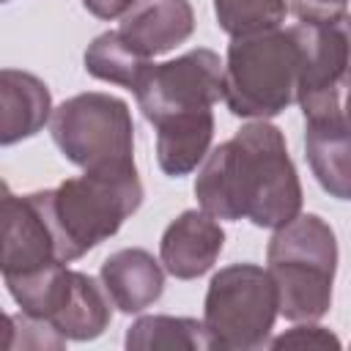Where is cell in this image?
I'll return each mask as SVG.
<instances>
[{"mask_svg": "<svg viewBox=\"0 0 351 351\" xmlns=\"http://www.w3.org/2000/svg\"><path fill=\"white\" fill-rule=\"evenodd\" d=\"M85 71L101 82H112L121 88L134 90L143 74L151 66V58H145L140 49H134L118 30H107L96 36L85 49Z\"/></svg>", "mask_w": 351, "mask_h": 351, "instance_id": "cell-17", "label": "cell"}, {"mask_svg": "<svg viewBox=\"0 0 351 351\" xmlns=\"http://www.w3.org/2000/svg\"><path fill=\"white\" fill-rule=\"evenodd\" d=\"M195 30L189 0H134L121 14L118 33L145 58L165 55L184 44Z\"/></svg>", "mask_w": 351, "mask_h": 351, "instance_id": "cell-10", "label": "cell"}, {"mask_svg": "<svg viewBox=\"0 0 351 351\" xmlns=\"http://www.w3.org/2000/svg\"><path fill=\"white\" fill-rule=\"evenodd\" d=\"M38 200L52 228L58 258L71 263L118 233L140 208L143 184L134 162L93 167L77 178H66L55 189H41Z\"/></svg>", "mask_w": 351, "mask_h": 351, "instance_id": "cell-2", "label": "cell"}, {"mask_svg": "<svg viewBox=\"0 0 351 351\" xmlns=\"http://www.w3.org/2000/svg\"><path fill=\"white\" fill-rule=\"evenodd\" d=\"M274 318L277 291L263 266L230 263L211 277L203 304V329L211 348H261L269 340Z\"/></svg>", "mask_w": 351, "mask_h": 351, "instance_id": "cell-5", "label": "cell"}, {"mask_svg": "<svg viewBox=\"0 0 351 351\" xmlns=\"http://www.w3.org/2000/svg\"><path fill=\"white\" fill-rule=\"evenodd\" d=\"M266 271L277 291V315L304 324L326 315L337 271V239L318 214H296L274 228Z\"/></svg>", "mask_w": 351, "mask_h": 351, "instance_id": "cell-3", "label": "cell"}, {"mask_svg": "<svg viewBox=\"0 0 351 351\" xmlns=\"http://www.w3.org/2000/svg\"><path fill=\"white\" fill-rule=\"evenodd\" d=\"M66 340L38 318H30L25 313L14 315V346L11 348H63Z\"/></svg>", "mask_w": 351, "mask_h": 351, "instance_id": "cell-19", "label": "cell"}, {"mask_svg": "<svg viewBox=\"0 0 351 351\" xmlns=\"http://www.w3.org/2000/svg\"><path fill=\"white\" fill-rule=\"evenodd\" d=\"M14 346V318L0 310V351Z\"/></svg>", "mask_w": 351, "mask_h": 351, "instance_id": "cell-24", "label": "cell"}, {"mask_svg": "<svg viewBox=\"0 0 351 351\" xmlns=\"http://www.w3.org/2000/svg\"><path fill=\"white\" fill-rule=\"evenodd\" d=\"M129 351H208L203 321L184 315H143L126 329Z\"/></svg>", "mask_w": 351, "mask_h": 351, "instance_id": "cell-16", "label": "cell"}, {"mask_svg": "<svg viewBox=\"0 0 351 351\" xmlns=\"http://www.w3.org/2000/svg\"><path fill=\"white\" fill-rule=\"evenodd\" d=\"M299 36L296 27L239 36L222 63V99L239 118H274L296 96Z\"/></svg>", "mask_w": 351, "mask_h": 351, "instance_id": "cell-4", "label": "cell"}, {"mask_svg": "<svg viewBox=\"0 0 351 351\" xmlns=\"http://www.w3.org/2000/svg\"><path fill=\"white\" fill-rule=\"evenodd\" d=\"M52 115L47 82L22 69H0V145L38 134Z\"/></svg>", "mask_w": 351, "mask_h": 351, "instance_id": "cell-12", "label": "cell"}, {"mask_svg": "<svg viewBox=\"0 0 351 351\" xmlns=\"http://www.w3.org/2000/svg\"><path fill=\"white\" fill-rule=\"evenodd\" d=\"M112 302L107 299L101 282L90 274L71 271V285L58 307V313L47 321L63 340H96L112 318Z\"/></svg>", "mask_w": 351, "mask_h": 351, "instance_id": "cell-15", "label": "cell"}, {"mask_svg": "<svg viewBox=\"0 0 351 351\" xmlns=\"http://www.w3.org/2000/svg\"><path fill=\"white\" fill-rule=\"evenodd\" d=\"M217 25L230 36L266 33L282 25L288 8L285 0H214Z\"/></svg>", "mask_w": 351, "mask_h": 351, "instance_id": "cell-18", "label": "cell"}, {"mask_svg": "<svg viewBox=\"0 0 351 351\" xmlns=\"http://www.w3.org/2000/svg\"><path fill=\"white\" fill-rule=\"evenodd\" d=\"M195 197L214 219L280 228L302 211V184L274 123L252 121L203 156Z\"/></svg>", "mask_w": 351, "mask_h": 351, "instance_id": "cell-1", "label": "cell"}, {"mask_svg": "<svg viewBox=\"0 0 351 351\" xmlns=\"http://www.w3.org/2000/svg\"><path fill=\"white\" fill-rule=\"evenodd\" d=\"M225 247V230L203 208L178 214L162 233L159 263L176 280H197L206 274Z\"/></svg>", "mask_w": 351, "mask_h": 351, "instance_id": "cell-9", "label": "cell"}, {"mask_svg": "<svg viewBox=\"0 0 351 351\" xmlns=\"http://www.w3.org/2000/svg\"><path fill=\"white\" fill-rule=\"evenodd\" d=\"M99 282L107 299L112 302V307L132 315V313H143L162 296L165 271H162V263L148 250L126 247L112 252L101 263Z\"/></svg>", "mask_w": 351, "mask_h": 351, "instance_id": "cell-11", "label": "cell"}, {"mask_svg": "<svg viewBox=\"0 0 351 351\" xmlns=\"http://www.w3.org/2000/svg\"><path fill=\"white\" fill-rule=\"evenodd\" d=\"M304 148L310 167L318 178V184L337 200H348L351 192V145H348V121L346 112L307 121L304 132Z\"/></svg>", "mask_w": 351, "mask_h": 351, "instance_id": "cell-14", "label": "cell"}, {"mask_svg": "<svg viewBox=\"0 0 351 351\" xmlns=\"http://www.w3.org/2000/svg\"><path fill=\"white\" fill-rule=\"evenodd\" d=\"M134 96L148 123L176 112L211 110L222 99V60L217 52L197 47L176 60L151 63Z\"/></svg>", "mask_w": 351, "mask_h": 351, "instance_id": "cell-8", "label": "cell"}, {"mask_svg": "<svg viewBox=\"0 0 351 351\" xmlns=\"http://www.w3.org/2000/svg\"><path fill=\"white\" fill-rule=\"evenodd\" d=\"M348 0H285V8L299 22H332L346 14Z\"/></svg>", "mask_w": 351, "mask_h": 351, "instance_id": "cell-21", "label": "cell"}, {"mask_svg": "<svg viewBox=\"0 0 351 351\" xmlns=\"http://www.w3.org/2000/svg\"><path fill=\"white\" fill-rule=\"evenodd\" d=\"M299 77L296 96L304 121L346 112L348 85V16L332 22H299Z\"/></svg>", "mask_w": 351, "mask_h": 351, "instance_id": "cell-7", "label": "cell"}, {"mask_svg": "<svg viewBox=\"0 0 351 351\" xmlns=\"http://www.w3.org/2000/svg\"><path fill=\"white\" fill-rule=\"evenodd\" d=\"M0 3H8V0H0Z\"/></svg>", "mask_w": 351, "mask_h": 351, "instance_id": "cell-25", "label": "cell"}, {"mask_svg": "<svg viewBox=\"0 0 351 351\" xmlns=\"http://www.w3.org/2000/svg\"><path fill=\"white\" fill-rule=\"evenodd\" d=\"M271 346L274 348H340V340L329 329L315 326L313 321H304L302 326H293L285 335L274 337Z\"/></svg>", "mask_w": 351, "mask_h": 351, "instance_id": "cell-20", "label": "cell"}, {"mask_svg": "<svg viewBox=\"0 0 351 351\" xmlns=\"http://www.w3.org/2000/svg\"><path fill=\"white\" fill-rule=\"evenodd\" d=\"M16 195L8 189V184L0 178V263H3V247H5V233H8V222H11V211H14Z\"/></svg>", "mask_w": 351, "mask_h": 351, "instance_id": "cell-23", "label": "cell"}, {"mask_svg": "<svg viewBox=\"0 0 351 351\" xmlns=\"http://www.w3.org/2000/svg\"><path fill=\"white\" fill-rule=\"evenodd\" d=\"M132 3H134V0H82V5H85L93 16H99V19H115V16H121Z\"/></svg>", "mask_w": 351, "mask_h": 351, "instance_id": "cell-22", "label": "cell"}, {"mask_svg": "<svg viewBox=\"0 0 351 351\" xmlns=\"http://www.w3.org/2000/svg\"><path fill=\"white\" fill-rule=\"evenodd\" d=\"M49 132L60 154L82 170L134 162L132 112L118 96L88 90L66 99L52 110Z\"/></svg>", "mask_w": 351, "mask_h": 351, "instance_id": "cell-6", "label": "cell"}, {"mask_svg": "<svg viewBox=\"0 0 351 351\" xmlns=\"http://www.w3.org/2000/svg\"><path fill=\"white\" fill-rule=\"evenodd\" d=\"M156 129V162L162 173L178 178L192 173L208 154L214 137V112L192 110L176 112L154 123Z\"/></svg>", "mask_w": 351, "mask_h": 351, "instance_id": "cell-13", "label": "cell"}]
</instances>
